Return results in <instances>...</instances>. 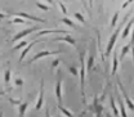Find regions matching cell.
Masks as SVG:
<instances>
[{"label": "cell", "instance_id": "9c48e42d", "mask_svg": "<svg viewBox=\"0 0 134 117\" xmlns=\"http://www.w3.org/2000/svg\"><path fill=\"white\" fill-rule=\"evenodd\" d=\"M43 103H44V81L41 80V83H40V91H39V97H37V100H36L35 108L40 109L43 107Z\"/></svg>", "mask_w": 134, "mask_h": 117}, {"label": "cell", "instance_id": "484cf974", "mask_svg": "<svg viewBox=\"0 0 134 117\" xmlns=\"http://www.w3.org/2000/svg\"><path fill=\"white\" fill-rule=\"evenodd\" d=\"M57 3H58V5H59V8H61V10H62V13H63V14L66 16V14H67V8H66V5H65V4H63V3H62L61 0H58Z\"/></svg>", "mask_w": 134, "mask_h": 117}, {"label": "cell", "instance_id": "836d02e7", "mask_svg": "<svg viewBox=\"0 0 134 117\" xmlns=\"http://www.w3.org/2000/svg\"><path fill=\"white\" fill-rule=\"evenodd\" d=\"M80 1H81V3H83L84 5H85V8H86V9H88V5H86V3H85V0H80ZM88 10H89V12H90V9H88Z\"/></svg>", "mask_w": 134, "mask_h": 117}, {"label": "cell", "instance_id": "d4e9b609", "mask_svg": "<svg viewBox=\"0 0 134 117\" xmlns=\"http://www.w3.org/2000/svg\"><path fill=\"white\" fill-rule=\"evenodd\" d=\"M13 23H22V25H27L26 19H25V18H22V17H19V16L13 19Z\"/></svg>", "mask_w": 134, "mask_h": 117}, {"label": "cell", "instance_id": "1f68e13d", "mask_svg": "<svg viewBox=\"0 0 134 117\" xmlns=\"http://www.w3.org/2000/svg\"><path fill=\"white\" fill-rule=\"evenodd\" d=\"M133 1H134V0H126V1H125V3L121 5V8H122V9H125V8H126V7H128L130 3H133Z\"/></svg>", "mask_w": 134, "mask_h": 117}, {"label": "cell", "instance_id": "74e56055", "mask_svg": "<svg viewBox=\"0 0 134 117\" xmlns=\"http://www.w3.org/2000/svg\"><path fill=\"white\" fill-rule=\"evenodd\" d=\"M44 1H47V3H49V4H53V0H44Z\"/></svg>", "mask_w": 134, "mask_h": 117}, {"label": "cell", "instance_id": "30bf717a", "mask_svg": "<svg viewBox=\"0 0 134 117\" xmlns=\"http://www.w3.org/2000/svg\"><path fill=\"white\" fill-rule=\"evenodd\" d=\"M14 16H19V17H22V18H25V19L36 21V22H40V23H45V19L39 18V17H35V16H30V14H27V13H25V12H18V13H16Z\"/></svg>", "mask_w": 134, "mask_h": 117}, {"label": "cell", "instance_id": "2e32d148", "mask_svg": "<svg viewBox=\"0 0 134 117\" xmlns=\"http://www.w3.org/2000/svg\"><path fill=\"white\" fill-rule=\"evenodd\" d=\"M93 65H94V53L90 51V54L88 57V61H86V69H88V72L93 69Z\"/></svg>", "mask_w": 134, "mask_h": 117}, {"label": "cell", "instance_id": "ac0fdd59", "mask_svg": "<svg viewBox=\"0 0 134 117\" xmlns=\"http://www.w3.org/2000/svg\"><path fill=\"white\" fill-rule=\"evenodd\" d=\"M110 104H111V108H112V113H114V116H119L120 113H119V111H117L116 104H115V99H114L112 95H110Z\"/></svg>", "mask_w": 134, "mask_h": 117}, {"label": "cell", "instance_id": "83f0119b", "mask_svg": "<svg viewBox=\"0 0 134 117\" xmlns=\"http://www.w3.org/2000/svg\"><path fill=\"white\" fill-rule=\"evenodd\" d=\"M23 80L21 77H14V85L16 86H23Z\"/></svg>", "mask_w": 134, "mask_h": 117}, {"label": "cell", "instance_id": "d6a6232c", "mask_svg": "<svg viewBox=\"0 0 134 117\" xmlns=\"http://www.w3.org/2000/svg\"><path fill=\"white\" fill-rule=\"evenodd\" d=\"M130 44L134 45V28H133V32H132V41H130Z\"/></svg>", "mask_w": 134, "mask_h": 117}, {"label": "cell", "instance_id": "277c9868", "mask_svg": "<svg viewBox=\"0 0 134 117\" xmlns=\"http://www.w3.org/2000/svg\"><path fill=\"white\" fill-rule=\"evenodd\" d=\"M37 30H40V26H34V27L26 28V30H23V31H19V32L12 39V43H16L17 40H19V39H22V37H25V36H29L30 33L35 32V31H37Z\"/></svg>", "mask_w": 134, "mask_h": 117}, {"label": "cell", "instance_id": "8fae6325", "mask_svg": "<svg viewBox=\"0 0 134 117\" xmlns=\"http://www.w3.org/2000/svg\"><path fill=\"white\" fill-rule=\"evenodd\" d=\"M119 57H117V53L115 51L114 53V58H112V71H111V75L112 76H115L117 72V68H119Z\"/></svg>", "mask_w": 134, "mask_h": 117}, {"label": "cell", "instance_id": "5b68a950", "mask_svg": "<svg viewBox=\"0 0 134 117\" xmlns=\"http://www.w3.org/2000/svg\"><path fill=\"white\" fill-rule=\"evenodd\" d=\"M89 109H93L94 113L97 116H100L102 115V111H103V104H102V100L98 98V97H94L93 99V104L89 106Z\"/></svg>", "mask_w": 134, "mask_h": 117}, {"label": "cell", "instance_id": "cb8c5ba5", "mask_svg": "<svg viewBox=\"0 0 134 117\" xmlns=\"http://www.w3.org/2000/svg\"><path fill=\"white\" fill-rule=\"evenodd\" d=\"M9 80H10V69L8 68V69H5V72H4V81H5V84H8Z\"/></svg>", "mask_w": 134, "mask_h": 117}, {"label": "cell", "instance_id": "4316f807", "mask_svg": "<svg viewBox=\"0 0 134 117\" xmlns=\"http://www.w3.org/2000/svg\"><path fill=\"white\" fill-rule=\"evenodd\" d=\"M117 18H119V12H116L114 17H112V19H111V27L114 28L115 26H116V22H117Z\"/></svg>", "mask_w": 134, "mask_h": 117}, {"label": "cell", "instance_id": "e575fe53", "mask_svg": "<svg viewBox=\"0 0 134 117\" xmlns=\"http://www.w3.org/2000/svg\"><path fill=\"white\" fill-rule=\"evenodd\" d=\"M5 14H4V13H1V12H0V19H4V18H5Z\"/></svg>", "mask_w": 134, "mask_h": 117}, {"label": "cell", "instance_id": "4dcf8cb0", "mask_svg": "<svg viewBox=\"0 0 134 117\" xmlns=\"http://www.w3.org/2000/svg\"><path fill=\"white\" fill-rule=\"evenodd\" d=\"M59 63H61V61L57 58V59H54L52 63H50V66H52V68H55V67H58L59 66Z\"/></svg>", "mask_w": 134, "mask_h": 117}, {"label": "cell", "instance_id": "8992f818", "mask_svg": "<svg viewBox=\"0 0 134 117\" xmlns=\"http://www.w3.org/2000/svg\"><path fill=\"white\" fill-rule=\"evenodd\" d=\"M53 41H65V43H67V44H70L71 46L77 48V46H76V40H75V37H74V36H71L70 33H65V36L54 37V39H53Z\"/></svg>", "mask_w": 134, "mask_h": 117}, {"label": "cell", "instance_id": "e0dca14e", "mask_svg": "<svg viewBox=\"0 0 134 117\" xmlns=\"http://www.w3.org/2000/svg\"><path fill=\"white\" fill-rule=\"evenodd\" d=\"M132 46H133L132 44H128V45L122 46V49H121V53H120V57H119V59H120V61H122V59L125 58V55H126V54H128V53H129V51L132 50Z\"/></svg>", "mask_w": 134, "mask_h": 117}, {"label": "cell", "instance_id": "7402d4cb", "mask_svg": "<svg viewBox=\"0 0 134 117\" xmlns=\"http://www.w3.org/2000/svg\"><path fill=\"white\" fill-rule=\"evenodd\" d=\"M62 22H63L65 25H67L68 27H71V28H76V25H75L70 18H66V17H65V18H62Z\"/></svg>", "mask_w": 134, "mask_h": 117}, {"label": "cell", "instance_id": "7a4b0ae2", "mask_svg": "<svg viewBox=\"0 0 134 117\" xmlns=\"http://www.w3.org/2000/svg\"><path fill=\"white\" fill-rule=\"evenodd\" d=\"M120 31H121V26H119L116 30H115V32L111 35V37L108 40V44H107V48H106V53H104L106 57H108L111 54V51H112L114 46H115V43H116V40H117V36L120 35Z\"/></svg>", "mask_w": 134, "mask_h": 117}, {"label": "cell", "instance_id": "44dd1931", "mask_svg": "<svg viewBox=\"0 0 134 117\" xmlns=\"http://www.w3.org/2000/svg\"><path fill=\"white\" fill-rule=\"evenodd\" d=\"M68 71H70V73H71L74 77H79V76H80V72H77V68L75 66H70L68 67Z\"/></svg>", "mask_w": 134, "mask_h": 117}, {"label": "cell", "instance_id": "52a82bcc", "mask_svg": "<svg viewBox=\"0 0 134 117\" xmlns=\"http://www.w3.org/2000/svg\"><path fill=\"white\" fill-rule=\"evenodd\" d=\"M117 85H119V89H120L121 94H122V95H124V98H125V102H126V106H128V108H129L130 111H134V103L132 102V99L129 98V95L126 94V91H125V89H124L122 84H121V81H120V79H117Z\"/></svg>", "mask_w": 134, "mask_h": 117}, {"label": "cell", "instance_id": "4fadbf2b", "mask_svg": "<svg viewBox=\"0 0 134 117\" xmlns=\"http://www.w3.org/2000/svg\"><path fill=\"white\" fill-rule=\"evenodd\" d=\"M36 43H37V40H34L32 43H30V44H29V45H27V46H26L25 49L22 50V53H21V57H19V62H22V61L25 59L26 54H27V53H29V51L31 50V48H32V46L35 45V44H36Z\"/></svg>", "mask_w": 134, "mask_h": 117}, {"label": "cell", "instance_id": "d6986e66", "mask_svg": "<svg viewBox=\"0 0 134 117\" xmlns=\"http://www.w3.org/2000/svg\"><path fill=\"white\" fill-rule=\"evenodd\" d=\"M117 102H119V106H120V115L121 116H126V111H125V106H124V102L120 97H117Z\"/></svg>", "mask_w": 134, "mask_h": 117}, {"label": "cell", "instance_id": "f546056e", "mask_svg": "<svg viewBox=\"0 0 134 117\" xmlns=\"http://www.w3.org/2000/svg\"><path fill=\"white\" fill-rule=\"evenodd\" d=\"M25 45H27V43H26V41H25V40H23V41H21V43H19V44H18V45H16V46H14V48H13V50H18V49H22V48H23V46H25Z\"/></svg>", "mask_w": 134, "mask_h": 117}, {"label": "cell", "instance_id": "7c38bea8", "mask_svg": "<svg viewBox=\"0 0 134 117\" xmlns=\"http://www.w3.org/2000/svg\"><path fill=\"white\" fill-rule=\"evenodd\" d=\"M50 33H67V31L65 30H43V31H39L36 33V36H43V35H50Z\"/></svg>", "mask_w": 134, "mask_h": 117}, {"label": "cell", "instance_id": "5bb4252c", "mask_svg": "<svg viewBox=\"0 0 134 117\" xmlns=\"http://www.w3.org/2000/svg\"><path fill=\"white\" fill-rule=\"evenodd\" d=\"M133 23H134V18H132L128 23H126V26H125V28H124V31H122V39H125V37H128L129 36V32H130V30H132V27H133Z\"/></svg>", "mask_w": 134, "mask_h": 117}, {"label": "cell", "instance_id": "ba28073f", "mask_svg": "<svg viewBox=\"0 0 134 117\" xmlns=\"http://www.w3.org/2000/svg\"><path fill=\"white\" fill-rule=\"evenodd\" d=\"M55 97H57V102L62 103V79L61 75L58 72L57 75V84H55Z\"/></svg>", "mask_w": 134, "mask_h": 117}, {"label": "cell", "instance_id": "ffe728a7", "mask_svg": "<svg viewBox=\"0 0 134 117\" xmlns=\"http://www.w3.org/2000/svg\"><path fill=\"white\" fill-rule=\"evenodd\" d=\"M57 107H58V109H59V111H61V112H62V113H63L65 116H68V117L72 116V113H71V112H70L68 109H66V108H65V107L62 106V103H58V104H57Z\"/></svg>", "mask_w": 134, "mask_h": 117}, {"label": "cell", "instance_id": "6da1fadb", "mask_svg": "<svg viewBox=\"0 0 134 117\" xmlns=\"http://www.w3.org/2000/svg\"><path fill=\"white\" fill-rule=\"evenodd\" d=\"M85 72H86V63L84 58V53H80V90H81V97H83V103L86 104L85 99Z\"/></svg>", "mask_w": 134, "mask_h": 117}, {"label": "cell", "instance_id": "603a6c76", "mask_svg": "<svg viewBox=\"0 0 134 117\" xmlns=\"http://www.w3.org/2000/svg\"><path fill=\"white\" fill-rule=\"evenodd\" d=\"M74 16H75V18H76V19H77V21H79L80 23L85 25V18H84V16L81 14V13H80V12H76V13H75Z\"/></svg>", "mask_w": 134, "mask_h": 117}, {"label": "cell", "instance_id": "8d00e7d4", "mask_svg": "<svg viewBox=\"0 0 134 117\" xmlns=\"http://www.w3.org/2000/svg\"><path fill=\"white\" fill-rule=\"evenodd\" d=\"M132 55H133V62H134V46H132Z\"/></svg>", "mask_w": 134, "mask_h": 117}, {"label": "cell", "instance_id": "d590c367", "mask_svg": "<svg viewBox=\"0 0 134 117\" xmlns=\"http://www.w3.org/2000/svg\"><path fill=\"white\" fill-rule=\"evenodd\" d=\"M93 7V0H89V8Z\"/></svg>", "mask_w": 134, "mask_h": 117}, {"label": "cell", "instance_id": "3957f363", "mask_svg": "<svg viewBox=\"0 0 134 117\" xmlns=\"http://www.w3.org/2000/svg\"><path fill=\"white\" fill-rule=\"evenodd\" d=\"M61 53V50H41V51H39V53H36L35 55H34L32 58L30 59V65H32L34 62H36V61H39V59H41V58H44V57H50V55H57V54H59Z\"/></svg>", "mask_w": 134, "mask_h": 117}, {"label": "cell", "instance_id": "9a60e30c", "mask_svg": "<svg viewBox=\"0 0 134 117\" xmlns=\"http://www.w3.org/2000/svg\"><path fill=\"white\" fill-rule=\"evenodd\" d=\"M27 107H29V102H21V103L18 104V115H19V116H25Z\"/></svg>", "mask_w": 134, "mask_h": 117}, {"label": "cell", "instance_id": "f1b7e54d", "mask_svg": "<svg viewBox=\"0 0 134 117\" xmlns=\"http://www.w3.org/2000/svg\"><path fill=\"white\" fill-rule=\"evenodd\" d=\"M36 7L39 8V9H41V10H49V7H47V5H44L43 3H36Z\"/></svg>", "mask_w": 134, "mask_h": 117}]
</instances>
